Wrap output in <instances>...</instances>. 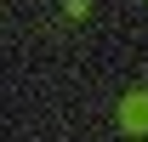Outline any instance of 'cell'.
Returning <instances> with one entry per match:
<instances>
[{"label": "cell", "instance_id": "1", "mask_svg": "<svg viewBox=\"0 0 148 142\" xmlns=\"http://www.w3.org/2000/svg\"><path fill=\"white\" fill-rule=\"evenodd\" d=\"M125 125H131V131L148 125V97H131V102H125Z\"/></svg>", "mask_w": 148, "mask_h": 142}]
</instances>
